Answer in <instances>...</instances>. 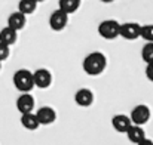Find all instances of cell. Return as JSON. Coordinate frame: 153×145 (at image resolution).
<instances>
[{"label":"cell","instance_id":"obj_14","mask_svg":"<svg viewBox=\"0 0 153 145\" xmlns=\"http://www.w3.org/2000/svg\"><path fill=\"white\" fill-rule=\"evenodd\" d=\"M21 124H22L27 130H36V129H39V126H40L36 113L21 114Z\"/></svg>","mask_w":153,"mask_h":145},{"label":"cell","instance_id":"obj_23","mask_svg":"<svg viewBox=\"0 0 153 145\" xmlns=\"http://www.w3.org/2000/svg\"><path fill=\"white\" fill-rule=\"evenodd\" d=\"M102 3H113V1H114V0H101Z\"/></svg>","mask_w":153,"mask_h":145},{"label":"cell","instance_id":"obj_22","mask_svg":"<svg viewBox=\"0 0 153 145\" xmlns=\"http://www.w3.org/2000/svg\"><path fill=\"white\" fill-rule=\"evenodd\" d=\"M137 145H153V141L152 139H149V138H144L143 141H140Z\"/></svg>","mask_w":153,"mask_h":145},{"label":"cell","instance_id":"obj_9","mask_svg":"<svg viewBox=\"0 0 153 145\" xmlns=\"http://www.w3.org/2000/svg\"><path fill=\"white\" fill-rule=\"evenodd\" d=\"M36 116H37V120H39L40 126L52 124L56 120V113H55V110L52 107H40L36 111Z\"/></svg>","mask_w":153,"mask_h":145},{"label":"cell","instance_id":"obj_15","mask_svg":"<svg viewBox=\"0 0 153 145\" xmlns=\"http://www.w3.org/2000/svg\"><path fill=\"white\" fill-rule=\"evenodd\" d=\"M126 136H128V139H129L132 144H138L140 141H143V139L146 138V132H144V129H143L141 126L132 124V126L128 129Z\"/></svg>","mask_w":153,"mask_h":145},{"label":"cell","instance_id":"obj_24","mask_svg":"<svg viewBox=\"0 0 153 145\" xmlns=\"http://www.w3.org/2000/svg\"><path fill=\"white\" fill-rule=\"evenodd\" d=\"M36 1H37V3H42V1H45V0H36Z\"/></svg>","mask_w":153,"mask_h":145},{"label":"cell","instance_id":"obj_10","mask_svg":"<svg viewBox=\"0 0 153 145\" xmlns=\"http://www.w3.org/2000/svg\"><path fill=\"white\" fill-rule=\"evenodd\" d=\"M111 126L116 132H120V133H126L128 129L132 126V121L129 119V116H125V114H116L113 119H111Z\"/></svg>","mask_w":153,"mask_h":145},{"label":"cell","instance_id":"obj_17","mask_svg":"<svg viewBox=\"0 0 153 145\" xmlns=\"http://www.w3.org/2000/svg\"><path fill=\"white\" fill-rule=\"evenodd\" d=\"M80 1H82V0H59L58 9H61V10L65 12L67 15H71V13H74V12L79 9Z\"/></svg>","mask_w":153,"mask_h":145},{"label":"cell","instance_id":"obj_21","mask_svg":"<svg viewBox=\"0 0 153 145\" xmlns=\"http://www.w3.org/2000/svg\"><path fill=\"white\" fill-rule=\"evenodd\" d=\"M146 77H147L149 82H152L153 83V62L146 65Z\"/></svg>","mask_w":153,"mask_h":145},{"label":"cell","instance_id":"obj_19","mask_svg":"<svg viewBox=\"0 0 153 145\" xmlns=\"http://www.w3.org/2000/svg\"><path fill=\"white\" fill-rule=\"evenodd\" d=\"M140 37L144 39L147 43H153V24H146L141 25V33Z\"/></svg>","mask_w":153,"mask_h":145},{"label":"cell","instance_id":"obj_12","mask_svg":"<svg viewBox=\"0 0 153 145\" xmlns=\"http://www.w3.org/2000/svg\"><path fill=\"white\" fill-rule=\"evenodd\" d=\"M25 24H27V16H25L24 13L18 12V10L13 12V13H10L9 18H7V27L13 28L15 31L22 30V28L25 27Z\"/></svg>","mask_w":153,"mask_h":145},{"label":"cell","instance_id":"obj_11","mask_svg":"<svg viewBox=\"0 0 153 145\" xmlns=\"http://www.w3.org/2000/svg\"><path fill=\"white\" fill-rule=\"evenodd\" d=\"M74 102L79 105V107H89L92 105L94 102V93L91 89H86V88H82L76 92L74 95Z\"/></svg>","mask_w":153,"mask_h":145},{"label":"cell","instance_id":"obj_6","mask_svg":"<svg viewBox=\"0 0 153 145\" xmlns=\"http://www.w3.org/2000/svg\"><path fill=\"white\" fill-rule=\"evenodd\" d=\"M68 24V15L65 12H62L61 9L53 10L49 16V27L53 31H61L67 27Z\"/></svg>","mask_w":153,"mask_h":145},{"label":"cell","instance_id":"obj_25","mask_svg":"<svg viewBox=\"0 0 153 145\" xmlns=\"http://www.w3.org/2000/svg\"><path fill=\"white\" fill-rule=\"evenodd\" d=\"M0 71H1V62H0Z\"/></svg>","mask_w":153,"mask_h":145},{"label":"cell","instance_id":"obj_3","mask_svg":"<svg viewBox=\"0 0 153 145\" xmlns=\"http://www.w3.org/2000/svg\"><path fill=\"white\" fill-rule=\"evenodd\" d=\"M119 30L120 24L114 19H105L98 25V34L105 40H113L119 37Z\"/></svg>","mask_w":153,"mask_h":145},{"label":"cell","instance_id":"obj_13","mask_svg":"<svg viewBox=\"0 0 153 145\" xmlns=\"http://www.w3.org/2000/svg\"><path fill=\"white\" fill-rule=\"evenodd\" d=\"M16 40H18V31H15L13 28L6 25L4 28L0 30V43L12 46V45L16 43Z\"/></svg>","mask_w":153,"mask_h":145},{"label":"cell","instance_id":"obj_4","mask_svg":"<svg viewBox=\"0 0 153 145\" xmlns=\"http://www.w3.org/2000/svg\"><path fill=\"white\" fill-rule=\"evenodd\" d=\"M150 117H152V111L146 104H140V105L134 107L131 114H129V119H131L132 124H137V126L146 124L150 120Z\"/></svg>","mask_w":153,"mask_h":145},{"label":"cell","instance_id":"obj_1","mask_svg":"<svg viewBox=\"0 0 153 145\" xmlns=\"http://www.w3.org/2000/svg\"><path fill=\"white\" fill-rule=\"evenodd\" d=\"M82 67L88 76H100L107 67V58L101 52H91L85 56Z\"/></svg>","mask_w":153,"mask_h":145},{"label":"cell","instance_id":"obj_2","mask_svg":"<svg viewBox=\"0 0 153 145\" xmlns=\"http://www.w3.org/2000/svg\"><path fill=\"white\" fill-rule=\"evenodd\" d=\"M12 80H13V86L22 93H28L34 88V79H33V73L30 70L21 68V70L15 71Z\"/></svg>","mask_w":153,"mask_h":145},{"label":"cell","instance_id":"obj_18","mask_svg":"<svg viewBox=\"0 0 153 145\" xmlns=\"http://www.w3.org/2000/svg\"><path fill=\"white\" fill-rule=\"evenodd\" d=\"M141 58L146 64L153 62V43H146L141 49Z\"/></svg>","mask_w":153,"mask_h":145},{"label":"cell","instance_id":"obj_8","mask_svg":"<svg viewBox=\"0 0 153 145\" xmlns=\"http://www.w3.org/2000/svg\"><path fill=\"white\" fill-rule=\"evenodd\" d=\"M34 105H36V101H34L33 95H30V93H21L16 99V110L21 114L33 113Z\"/></svg>","mask_w":153,"mask_h":145},{"label":"cell","instance_id":"obj_16","mask_svg":"<svg viewBox=\"0 0 153 145\" xmlns=\"http://www.w3.org/2000/svg\"><path fill=\"white\" fill-rule=\"evenodd\" d=\"M37 4H39V3H37L36 0H19V1H18V12L24 13L25 16H27V15H31V13L36 12Z\"/></svg>","mask_w":153,"mask_h":145},{"label":"cell","instance_id":"obj_7","mask_svg":"<svg viewBox=\"0 0 153 145\" xmlns=\"http://www.w3.org/2000/svg\"><path fill=\"white\" fill-rule=\"evenodd\" d=\"M33 79H34V88H39V89H48L52 85V74L46 68L36 70L33 73Z\"/></svg>","mask_w":153,"mask_h":145},{"label":"cell","instance_id":"obj_5","mask_svg":"<svg viewBox=\"0 0 153 145\" xmlns=\"http://www.w3.org/2000/svg\"><path fill=\"white\" fill-rule=\"evenodd\" d=\"M141 33V25L137 22H125L120 24V30H119V36L125 40H135L140 37Z\"/></svg>","mask_w":153,"mask_h":145},{"label":"cell","instance_id":"obj_20","mask_svg":"<svg viewBox=\"0 0 153 145\" xmlns=\"http://www.w3.org/2000/svg\"><path fill=\"white\" fill-rule=\"evenodd\" d=\"M9 55H10V46L0 43V62L6 61L9 58Z\"/></svg>","mask_w":153,"mask_h":145}]
</instances>
